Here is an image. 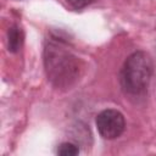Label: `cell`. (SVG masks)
I'll return each instance as SVG.
<instances>
[{"instance_id":"277c9868","label":"cell","mask_w":156,"mask_h":156,"mask_svg":"<svg viewBox=\"0 0 156 156\" xmlns=\"http://www.w3.org/2000/svg\"><path fill=\"white\" fill-rule=\"evenodd\" d=\"M24 43V32L20 24H12L7 30V50L12 54L18 52Z\"/></svg>"},{"instance_id":"7a4b0ae2","label":"cell","mask_w":156,"mask_h":156,"mask_svg":"<svg viewBox=\"0 0 156 156\" xmlns=\"http://www.w3.org/2000/svg\"><path fill=\"white\" fill-rule=\"evenodd\" d=\"M152 60L145 51L130 54L119 72V83L123 91L132 96H141L147 91L152 77Z\"/></svg>"},{"instance_id":"3957f363","label":"cell","mask_w":156,"mask_h":156,"mask_svg":"<svg viewBox=\"0 0 156 156\" xmlns=\"http://www.w3.org/2000/svg\"><path fill=\"white\" fill-rule=\"evenodd\" d=\"M95 123L101 138L107 140H113L121 136L126 129L124 116L115 108H106L101 111L96 116Z\"/></svg>"},{"instance_id":"5b68a950","label":"cell","mask_w":156,"mask_h":156,"mask_svg":"<svg viewBox=\"0 0 156 156\" xmlns=\"http://www.w3.org/2000/svg\"><path fill=\"white\" fill-rule=\"evenodd\" d=\"M56 154L61 156H76L79 154V147L71 141H63L57 146Z\"/></svg>"},{"instance_id":"8992f818","label":"cell","mask_w":156,"mask_h":156,"mask_svg":"<svg viewBox=\"0 0 156 156\" xmlns=\"http://www.w3.org/2000/svg\"><path fill=\"white\" fill-rule=\"evenodd\" d=\"M73 9L76 10H80V9H84L85 6L90 5L91 2H94L95 0H66Z\"/></svg>"},{"instance_id":"6da1fadb","label":"cell","mask_w":156,"mask_h":156,"mask_svg":"<svg viewBox=\"0 0 156 156\" xmlns=\"http://www.w3.org/2000/svg\"><path fill=\"white\" fill-rule=\"evenodd\" d=\"M43 61L48 80L60 90L73 88L84 71L83 61L71 51L63 38L56 35L45 40Z\"/></svg>"}]
</instances>
